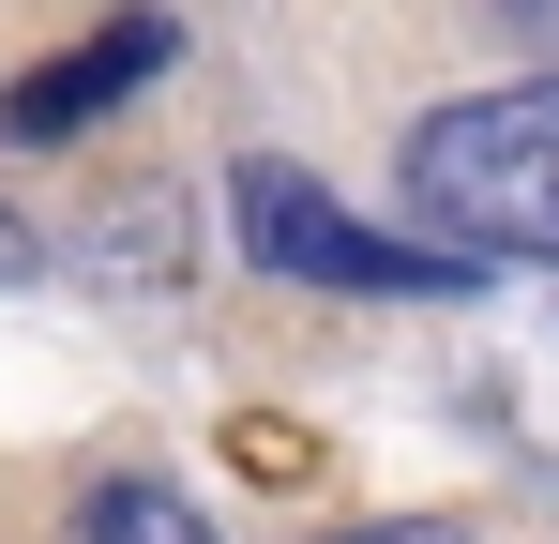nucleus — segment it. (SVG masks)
Returning a JSON list of instances; mask_svg holds the SVG:
<instances>
[{"mask_svg": "<svg viewBox=\"0 0 559 544\" xmlns=\"http://www.w3.org/2000/svg\"><path fill=\"white\" fill-rule=\"evenodd\" d=\"M393 181H408V227H439L454 258L559 272V76L424 106V121L393 137Z\"/></svg>", "mask_w": 559, "mask_h": 544, "instance_id": "obj_1", "label": "nucleus"}, {"mask_svg": "<svg viewBox=\"0 0 559 544\" xmlns=\"http://www.w3.org/2000/svg\"><path fill=\"white\" fill-rule=\"evenodd\" d=\"M227 227H242V258H258V272L318 287V303H468V287H484V258H454L439 227H364L333 181L287 167V152L227 167Z\"/></svg>", "mask_w": 559, "mask_h": 544, "instance_id": "obj_2", "label": "nucleus"}, {"mask_svg": "<svg viewBox=\"0 0 559 544\" xmlns=\"http://www.w3.org/2000/svg\"><path fill=\"white\" fill-rule=\"evenodd\" d=\"M167 61H182V15L121 0V15H92V31L46 61V76H15V91H0V137H15V152H46V137H92L106 106H136Z\"/></svg>", "mask_w": 559, "mask_h": 544, "instance_id": "obj_3", "label": "nucleus"}, {"mask_svg": "<svg viewBox=\"0 0 559 544\" xmlns=\"http://www.w3.org/2000/svg\"><path fill=\"white\" fill-rule=\"evenodd\" d=\"M76 544H212V515H197L182 484H152V469H106L92 499H76Z\"/></svg>", "mask_w": 559, "mask_h": 544, "instance_id": "obj_4", "label": "nucleus"}, {"mask_svg": "<svg viewBox=\"0 0 559 544\" xmlns=\"http://www.w3.org/2000/svg\"><path fill=\"white\" fill-rule=\"evenodd\" d=\"M333 544H484L468 515H378V530H333Z\"/></svg>", "mask_w": 559, "mask_h": 544, "instance_id": "obj_5", "label": "nucleus"}, {"mask_svg": "<svg viewBox=\"0 0 559 544\" xmlns=\"http://www.w3.org/2000/svg\"><path fill=\"white\" fill-rule=\"evenodd\" d=\"M15 272H31V227H15V212H0V287H15Z\"/></svg>", "mask_w": 559, "mask_h": 544, "instance_id": "obj_6", "label": "nucleus"}, {"mask_svg": "<svg viewBox=\"0 0 559 544\" xmlns=\"http://www.w3.org/2000/svg\"><path fill=\"white\" fill-rule=\"evenodd\" d=\"M499 15H514V31H545V46H559V0H499Z\"/></svg>", "mask_w": 559, "mask_h": 544, "instance_id": "obj_7", "label": "nucleus"}]
</instances>
